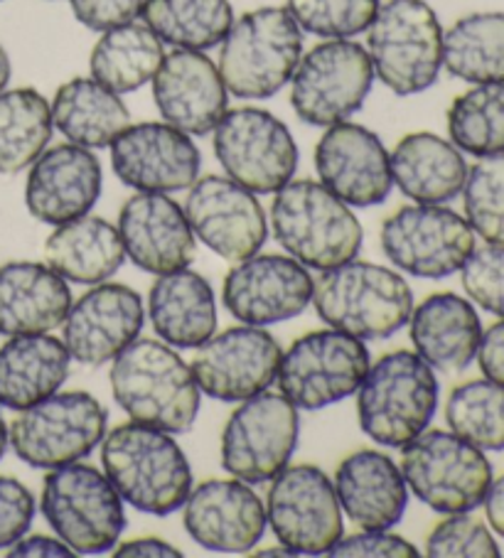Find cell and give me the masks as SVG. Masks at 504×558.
Here are the masks:
<instances>
[{
    "instance_id": "11",
    "label": "cell",
    "mask_w": 504,
    "mask_h": 558,
    "mask_svg": "<svg viewBox=\"0 0 504 558\" xmlns=\"http://www.w3.org/2000/svg\"><path fill=\"white\" fill-rule=\"evenodd\" d=\"M374 66L367 47L355 40H325L300 54L290 76V106L315 129L350 121L374 86Z\"/></svg>"
},
{
    "instance_id": "20",
    "label": "cell",
    "mask_w": 504,
    "mask_h": 558,
    "mask_svg": "<svg viewBox=\"0 0 504 558\" xmlns=\"http://www.w3.org/2000/svg\"><path fill=\"white\" fill-rule=\"evenodd\" d=\"M111 168L135 192H182L200 178L195 141L165 121L131 123L111 143Z\"/></svg>"
},
{
    "instance_id": "6",
    "label": "cell",
    "mask_w": 504,
    "mask_h": 558,
    "mask_svg": "<svg viewBox=\"0 0 504 558\" xmlns=\"http://www.w3.org/2000/svg\"><path fill=\"white\" fill-rule=\"evenodd\" d=\"M303 54V31L288 8H256L231 23L219 45L227 92L237 99L264 101L290 82Z\"/></svg>"
},
{
    "instance_id": "4",
    "label": "cell",
    "mask_w": 504,
    "mask_h": 558,
    "mask_svg": "<svg viewBox=\"0 0 504 558\" xmlns=\"http://www.w3.org/2000/svg\"><path fill=\"white\" fill-rule=\"evenodd\" d=\"M313 305L327 327L357 340H386L409 325L413 293L406 278L370 262H347L320 271Z\"/></svg>"
},
{
    "instance_id": "30",
    "label": "cell",
    "mask_w": 504,
    "mask_h": 558,
    "mask_svg": "<svg viewBox=\"0 0 504 558\" xmlns=\"http://www.w3.org/2000/svg\"><path fill=\"white\" fill-rule=\"evenodd\" d=\"M148 317L158 338L176 350H197L217 332V301L197 271L163 274L151 286Z\"/></svg>"
},
{
    "instance_id": "43",
    "label": "cell",
    "mask_w": 504,
    "mask_h": 558,
    "mask_svg": "<svg viewBox=\"0 0 504 558\" xmlns=\"http://www.w3.org/2000/svg\"><path fill=\"white\" fill-rule=\"evenodd\" d=\"M425 556L431 558H500L497 538L470 512L448 514L425 538Z\"/></svg>"
},
{
    "instance_id": "36",
    "label": "cell",
    "mask_w": 504,
    "mask_h": 558,
    "mask_svg": "<svg viewBox=\"0 0 504 558\" xmlns=\"http://www.w3.org/2000/svg\"><path fill=\"white\" fill-rule=\"evenodd\" d=\"M141 17L163 45L197 52L221 45L237 21L229 0H143Z\"/></svg>"
},
{
    "instance_id": "42",
    "label": "cell",
    "mask_w": 504,
    "mask_h": 558,
    "mask_svg": "<svg viewBox=\"0 0 504 558\" xmlns=\"http://www.w3.org/2000/svg\"><path fill=\"white\" fill-rule=\"evenodd\" d=\"M286 8L303 33L323 40H352L372 25L380 0H288Z\"/></svg>"
},
{
    "instance_id": "41",
    "label": "cell",
    "mask_w": 504,
    "mask_h": 558,
    "mask_svg": "<svg viewBox=\"0 0 504 558\" xmlns=\"http://www.w3.org/2000/svg\"><path fill=\"white\" fill-rule=\"evenodd\" d=\"M465 219L484 244H504V150L478 158L463 185Z\"/></svg>"
},
{
    "instance_id": "22",
    "label": "cell",
    "mask_w": 504,
    "mask_h": 558,
    "mask_svg": "<svg viewBox=\"0 0 504 558\" xmlns=\"http://www.w3.org/2000/svg\"><path fill=\"white\" fill-rule=\"evenodd\" d=\"M145 320L141 295L123 283H96L64 317L62 342L70 357L86 367H104L139 340Z\"/></svg>"
},
{
    "instance_id": "31",
    "label": "cell",
    "mask_w": 504,
    "mask_h": 558,
    "mask_svg": "<svg viewBox=\"0 0 504 558\" xmlns=\"http://www.w3.org/2000/svg\"><path fill=\"white\" fill-rule=\"evenodd\" d=\"M394 185L416 205H445L463 192L468 162L463 153L429 131L404 136L389 153Z\"/></svg>"
},
{
    "instance_id": "51",
    "label": "cell",
    "mask_w": 504,
    "mask_h": 558,
    "mask_svg": "<svg viewBox=\"0 0 504 558\" xmlns=\"http://www.w3.org/2000/svg\"><path fill=\"white\" fill-rule=\"evenodd\" d=\"M482 505H484V514H488L492 532H497V536L504 538V475L492 480Z\"/></svg>"
},
{
    "instance_id": "21",
    "label": "cell",
    "mask_w": 504,
    "mask_h": 558,
    "mask_svg": "<svg viewBox=\"0 0 504 558\" xmlns=\"http://www.w3.org/2000/svg\"><path fill=\"white\" fill-rule=\"evenodd\" d=\"M315 170L323 185L345 205H384L394 190L389 150L374 131L343 121L327 126L315 146Z\"/></svg>"
},
{
    "instance_id": "37",
    "label": "cell",
    "mask_w": 504,
    "mask_h": 558,
    "mask_svg": "<svg viewBox=\"0 0 504 558\" xmlns=\"http://www.w3.org/2000/svg\"><path fill=\"white\" fill-rule=\"evenodd\" d=\"M443 66L468 84H504V13H472L443 33Z\"/></svg>"
},
{
    "instance_id": "2",
    "label": "cell",
    "mask_w": 504,
    "mask_h": 558,
    "mask_svg": "<svg viewBox=\"0 0 504 558\" xmlns=\"http://www.w3.org/2000/svg\"><path fill=\"white\" fill-rule=\"evenodd\" d=\"M111 393L135 423L172 436L192 430L202 391L190 364L163 340H135L111 362Z\"/></svg>"
},
{
    "instance_id": "50",
    "label": "cell",
    "mask_w": 504,
    "mask_h": 558,
    "mask_svg": "<svg viewBox=\"0 0 504 558\" xmlns=\"http://www.w3.org/2000/svg\"><path fill=\"white\" fill-rule=\"evenodd\" d=\"M113 556L116 558H129V556H139V558H151V556H182L180 548L170 546L168 542H163L158 536H141V538H131V542L116 544Z\"/></svg>"
},
{
    "instance_id": "26",
    "label": "cell",
    "mask_w": 504,
    "mask_h": 558,
    "mask_svg": "<svg viewBox=\"0 0 504 558\" xmlns=\"http://www.w3.org/2000/svg\"><path fill=\"white\" fill-rule=\"evenodd\" d=\"M153 101L165 123L188 136H207L229 109V92L205 52L172 50L153 76Z\"/></svg>"
},
{
    "instance_id": "54",
    "label": "cell",
    "mask_w": 504,
    "mask_h": 558,
    "mask_svg": "<svg viewBox=\"0 0 504 558\" xmlns=\"http://www.w3.org/2000/svg\"><path fill=\"white\" fill-rule=\"evenodd\" d=\"M8 446H11V440H8V426H5L3 416H0V460H3Z\"/></svg>"
},
{
    "instance_id": "52",
    "label": "cell",
    "mask_w": 504,
    "mask_h": 558,
    "mask_svg": "<svg viewBox=\"0 0 504 558\" xmlns=\"http://www.w3.org/2000/svg\"><path fill=\"white\" fill-rule=\"evenodd\" d=\"M11 74H13V66H11V57H8L5 47L0 45V94L8 89V82H11Z\"/></svg>"
},
{
    "instance_id": "3",
    "label": "cell",
    "mask_w": 504,
    "mask_h": 558,
    "mask_svg": "<svg viewBox=\"0 0 504 558\" xmlns=\"http://www.w3.org/2000/svg\"><path fill=\"white\" fill-rule=\"evenodd\" d=\"M271 234L288 256L313 271L352 262L364 242L352 207L315 180H290L276 192Z\"/></svg>"
},
{
    "instance_id": "16",
    "label": "cell",
    "mask_w": 504,
    "mask_h": 558,
    "mask_svg": "<svg viewBox=\"0 0 504 558\" xmlns=\"http://www.w3.org/2000/svg\"><path fill=\"white\" fill-rule=\"evenodd\" d=\"M382 252L399 271L416 278L458 274L475 252V232L458 211L443 205H409L382 225Z\"/></svg>"
},
{
    "instance_id": "14",
    "label": "cell",
    "mask_w": 504,
    "mask_h": 558,
    "mask_svg": "<svg viewBox=\"0 0 504 558\" xmlns=\"http://www.w3.org/2000/svg\"><path fill=\"white\" fill-rule=\"evenodd\" d=\"M212 133L215 156L227 178L254 195H276L296 178L300 158L296 138L271 111L254 106L227 109Z\"/></svg>"
},
{
    "instance_id": "8",
    "label": "cell",
    "mask_w": 504,
    "mask_h": 558,
    "mask_svg": "<svg viewBox=\"0 0 504 558\" xmlns=\"http://www.w3.org/2000/svg\"><path fill=\"white\" fill-rule=\"evenodd\" d=\"M40 509L52 532L76 556H99L121 542L123 499L101 470L82 460L47 470Z\"/></svg>"
},
{
    "instance_id": "7",
    "label": "cell",
    "mask_w": 504,
    "mask_h": 558,
    "mask_svg": "<svg viewBox=\"0 0 504 558\" xmlns=\"http://www.w3.org/2000/svg\"><path fill=\"white\" fill-rule=\"evenodd\" d=\"M367 52L386 89L421 94L443 70V25L425 0H386L367 27Z\"/></svg>"
},
{
    "instance_id": "23",
    "label": "cell",
    "mask_w": 504,
    "mask_h": 558,
    "mask_svg": "<svg viewBox=\"0 0 504 558\" xmlns=\"http://www.w3.org/2000/svg\"><path fill=\"white\" fill-rule=\"evenodd\" d=\"M182 524L197 546L215 554H247L266 534V507L249 483L207 480L182 505Z\"/></svg>"
},
{
    "instance_id": "19",
    "label": "cell",
    "mask_w": 504,
    "mask_h": 558,
    "mask_svg": "<svg viewBox=\"0 0 504 558\" xmlns=\"http://www.w3.org/2000/svg\"><path fill=\"white\" fill-rule=\"evenodd\" d=\"M315 278L293 256L254 254L225 278L221 301L244 325L268 327L298 317L313 303Z\"/></svg>"
},
{
    "instance_id": "53",
    "label": "cell",
    "mask_w": 504,
    "mask_h": 558,
    "mask_svg": "<svg viewBox=\"0 0 504 558\" xmlns=\"http://www.w3.org/2000/svg\"><path fill=\"white\" fill-rule=\"evenodd\" d=\"M254 556H290L293 558L296 554L290 551V548H286L284 544H278V548H261V551H251Z\"/></svg>"
},
{
    "instance_id": "40",
    "label": "cell",
    "mask_w": 504,
    "mask_h": 558,
    "mask_svg": "<svg viewBox=\"0 0 504 558\" xmlns=\"http://www.w3.org/2000/svg\"><path fill=\"white\" fill-rule=\"evenodd\" d=\"M445 423L480 450H504V387L475 379L455 387L445 403Z\"/></svg>"
},
{
    "instance_id": "44",
    "label": "cell",
    "mask_w": 504,
    "mask_h": 558,
    "mask_svg": "<svg viewBox=\"0 0 504 558\" xmlns=\"http://www.w3.org/2000/svg\"><path fill=\"white\" fill-rule=\"evenodd\" d=\"M460 281L475 305L504 317V244L475 246L460 268Z\"/></svg>"
},
{
    "instance_id": "29",
    "label": "cell",
    "mask_w": 504,
    "mask_h": 558,
    "mask_svg": "<svg viewBox=\"0 0 504 558\" xmlns=\"http://www.w3.org/2000/svg\"><path fill=\"white\" fill-rule=\"evenodd\" d=\"M409 335L416 354L433 369L465 372L478 357L482 320L468 298L433 293L413 305Z\"/></svg>"
},
{
    "instance_id": "13",
    "label": "cell",
    "mask_w": 504,
    "mask_h": 558,
    "mask_svg": "<svg viewBox=\"0 0 504 558\" xmlns=\"http://www.w3.org/2000/svg\"><path fill=\"white\" fill-rule=\"evenodd\" d=\"M298 438V409L284 393H271L266 389L239 401V409L229 416L221 430V468L241 483H271L290 463Z\"/></svg>"
},
{
    "instance_id": "34",
    "label": "cell",
    "mask_w": 504,
    "mask_h": 558,
    "mask_svg": "<svg viewBox=\"0 0 504 558\" xmlns=\"http://www.w3.org/2000/svg\"><path fill=\"white\" fill-rule=\"evenodd\" d=\"M52 126L74 146L109 148L131 126V111L121 94L106 89L94 76H74L55 94Z\"/></svg>"
},
{
    "instance_id": "48",
    "label": "cell",
    "mask_w": 504,
    "mask_h": 558,
    "mask_svg": "<svg viewBox=\"0 0 504 558\" xmlns=\"http://www.w3.org/2000/svg\"><path fill=\"white\" fill-rule=\"evenodd\" d=\"M478 364L484 374V379L504 387V317L500 323L490 325L482 330L480 348H478Z\"/></svg>"
},
{
    "instance_id": "47",
    "label": "cell",
    "mask_w": 504,
    "mask_h": 558,
    "mask_svg": "<svg viewBox=\"0 0 504 558\" xmlns=\"http://www.w3.org/2000/svg\"><path fill=\"white\" fill-rule=\"evenodd\" d=\"M72 13L84 27L106 33L141 17L143 0H70Z\"/></svg>"
},
{
    "instance_id": "39",
    "label": "cell",
    "mask_w": 504,
    "mask_h": 558,
    "mask_svg": "<svg viewBox=\"0 0 504 558\" xmlns=\"http://www.w3.org/2000/svg\"><path fill=\"white\" fill-rule=\"evenodd\" d=\"M448 136L460 153L482 158L504 150V84H475L448 109Z\"/></svg>"
},
{
    "instance_id": "25",
    "label": "cell",
    "mask_w": 504,
    "mask_h": 558,
    "mask_svg": "<svg viewBox=\"0 0 504 558\" xmlns=\"http://www.w3.org/2000/svg\"><path fill=\"white\" fill-rule=\"evenodd\" d=\"M104 172L94 150L60 143L45 148L25 182L27 211L43 225L60 227L89 215L101 197Z\"/></svg>"
},
{
    "instance_id": "38",
    "label": "cell",
    "mask_w": 504,
    "mask_h": 558,
    "mask_svg": "<svg viewBox=\"0 0 504 558\" xmlns=\"http://www.w3.org/2000/svg\"><path fill=\"white\" fill-rule=\"evenodd\" d=\"M52 109L33 86L0 94V175H17L50 146Z\"/></svg>"
},
{
    "instance_id": "49",
    "label": "cell",
    "mask_w": 504,
    "mask_h": 558,
    "mask_svg": "<svg viewBox=\"0 0 504 558\" xmlns=\"http://www.w3.org/2000/svg\"><path fill=\"white\" fill-rule=\"evenodd\" d=\"M8 556L11 558H33V556H55V558H70L76 556L70 546H67L60 536H45V534H31L21 536L13 546H8Z\"/></svg>"
},
{
    "instance_id": "1",
    "label": "cell",
    "mask_w": 504,
    "mask_h": 558,
    "mask_svg": "<svg viewBox=\"0 0 504 558\" xmlns=\"http://www.w3.org/2000/svg\"><path fill=\"white\" fill-rule=\"evenodd\" d=\"M101 465L123 505L143 514L168 517L178 512L195 487L190 460L172 433L135 421L106 430Z\"/></svg>"
},
{
    "instance_id": "45",
    "label": "cell",
    "mask_w": 504,
    "mask_h": 558,
    "mask_svg": "<svg viewBox=\"0 0 504 558\" xmlns=\"http://www.w3.org/2000/svg\"><path fill=\"white\" fill-rule=\"evenodd\" d=\"M35 509V497L21 480L0 475V548L31 532Z\"/></svg>"
},
{
    "instance_id": "12",
    "label": "cell",
    "mask_w": 504,
    "mask_h": 558,
    "mask_svg": "<svg viewBox=\"0 0 504 558\" xmlns=\"http://www.w3.org/2000/svg\"><path fill=\"white\" fill-rule=\"evenodd\" d=\"M372 357L362 340L340 330H315L280 354L276 384L300 411H323L360 389Z\"/></svg>"
},
{
    "instance_id": "18",
    "label": "cell",
    "mask_w": 504,
    "mask_h": 558,
    "mask_svg": "<svg viewBox=\"0 0 504 558\" xmlns=\"http://www.w3.org/2000/svg\"><path fill=\"white\" fill-rule=\"evenodd\" d=\"M182 209L192 234L225 262H244L259 254L268 239V219L261 202L231 178H197L188 187Z\"/></svg>"
},
{
    "instance_id": "27",
    "label": "cell",
    "mask_w": 504,
    "mask_h": 558,
    "mask_svg": "<svg viewBox=\"0 0 504 558\" xmlns=\"http://www.w3.org/2000/svg\"><path fill=\"white\" fill-rule=\"evenodd\" d=\"M333 485L343 514L360 529H392L409 507L401 468L382 450H355L337 465Z\"/></svg>"
},
{
    "instance_id": "28",
    "label": "cell",
    "mask_w": 504,
    "mask_h": 558,
    "mask_svg": "<svg viewBox=\"0 0 504 558\" xmlns=\"http://www.w3.org/2000/svg\"><path fill=\"white\" fill-rule=\"evenodd\" d=\"M72 307L70 283L47 264L0 266V335H43L64 323Z\"/></svg>"
},
{
    "instance_id": "17",
    "label": "cell",
    "mask_w": 504,
    "mask_h": 558,
    "mask_svg": "<svg viewBox=\"0 0 504 558\" xmlns=\"http://www.w3.org/2000/svg\"><path fill=\"white\" fill-rule=\"evenodd\" d=\"M280 354L284 350L274 335L259 325L241 323L200 344L190 369L209 399L239 403L276 381Z\"/></svg>"
},
{
    "instance_id": "5",
    "label": "cell",
    "mask_w": 504,
    "mask_h": 558,
    "mask_svg": "<svg viewBox=\"0 0 504 558\" xmlns=\"http://www.w3.org/2000/svg\"><path fill=\"white\" fill-rule=\"evenodd\" d=\"M439 379L431 364L396 350L370 364L357 389V418L376 446L404 448L431 426L439 409Z\"/></svg>"
},
{
    "instance_id": "10",
    "label": "cell",
    "mask_w": 504,
    "mask_h": 558,
    "mask_svg": "<svg viewBox=\"0 0 504 558\" xmlns=\"http://www.w3.org/2000/svg\"><path fill=\"white\" fill-rule=\"evenodd\" d=\"M109 430V413L89 391H57L17 411L8 426L15 456L37 470H52L89 458Z\"/></svg>"
},
{
    "instance_id": "15",
    "label": "cell",
    "mask_w": 504,
    "mask_h": 558,
    "mask_svg": "<svg viewBox=\"0 0 504 558\" xmlns=\"http://www.w3.org/2000/svg\"><path fill=\"white\" fill-rule=\"evenodd\" d=\"M266 526L296 556H327L345 534L335 485L317 465H286L271 480Z\"/></svg>"
},
{
    "instance_id": "32",
    "label": "cell",
    "mask_w": 504,
    "mask_h": 558,
    "mask_svg": "<svg viewBox=\"0 0 504 558\" xmlns=\"http://www.w3.org/2000/svg\"><path fill=\"white\" fill-rule=\"evenodd\" d=\"M72 357L64 342L43 335H15L0 348V407L31 409L62 389Z\"/></svg>"
},
{
    "instance_id": "35",
    "label": "cell",
    "mask_w": 504,
    "mask_h": 558,
    "mask_svg": "<svg viewBox=\"0 0 504 558\" xmlns=\"http://www.w3.org/2000/svg\"><path fill=\"white\" fill-rule=\"evenodd\" d=\"M165 57L160 37L145 23H129L106 31L89 57L92 76L116 94L139 92L153 82Z\"/></svg>"
},
{
    "instance_id": "46",
    "label": "cell",
    "mask_w": 504,
    "mask_h": 558,
    "mask_svg": "<svg viewBox=\"0 0 504 558\" xmlns=\"http://www.w3.org/2000/svg\"><path fill=\"white\" fill-rule=\"evenodd\" d=\"M327 556L333 558H367V556H380V558H409L419 556L416 546L406 542L404 536L392 534L389 529H362V532L340 536Z\"/></svg>"
},
{
    "instance_id": "9",
    "label": "cell",
    "mask_w": 504,
    "mask_h": 558,
    "mask_svg": "<svg viewBox=\"0 0 504 558\" xmlns=\"http://www.w3.org/2000/svg\"><path fill=\"white\" fill-rule=\"evenodd\" d=\"M401 473L409 493L439 514H463L482 507L492 485L484 450L453 430H429L401 448Z\"/></svg>"
},
{
    "instance_id": "33",
    "label": "cell",
    "mask_w": 504,
    "mask_h": 558,
    "mask_svg": "<svg viewBox=\"0 0 504 558\" xmlns=\"http://www.w3.org/2000/svg\"><path fill=\"white\" fill-rule=\"evenodd\" d=\"M45 264L67 283L96 286L109 281L125 264L119 227L94 215L55 227L45 242Z\"/></svg>"
},
{
    "instance_id": "24",
    "label": "cell",
    "mask_w": 504,
    "mask_h": 558,
    "mask_svg": "<svg viewBox=\"0 0 504 558\" xmlns=\"http://www.w3.org/2000/svg\"><path fill=\"white\" fill-rule=\"evenodd\" d=\"M119 234L125 258L141 271L163 276L190 268L197 254V236L185 209L163 192H139L119 211Z\"/></svg>"
}]
</instances>
